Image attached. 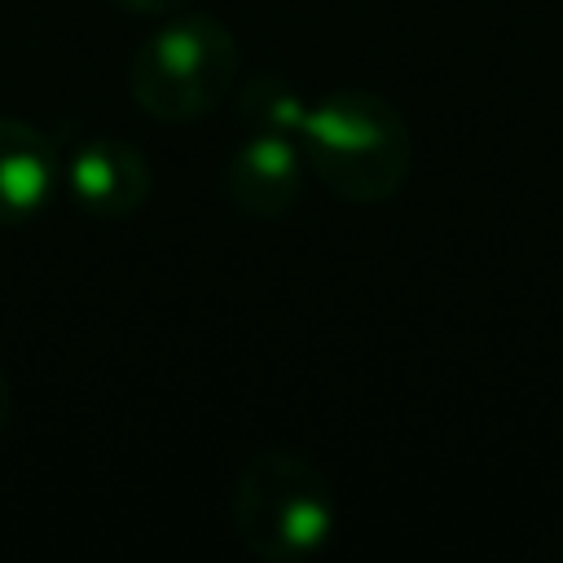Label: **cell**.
<instances>
[{"label":"cell","mask_w":563,"mask_h":563,"mask_svg":"<svg viewBox=\"0 0 563 563\" xmlns=\"http://www.w3.org/2000/svg\"><path fill=\"white\" fill-rule=\"evenodd\" d=\"M295 141L308 176L356 207L396 198L413 167V132L405 114L369 88H339L308 101Z\"/></svg>","instance_id":"cell-1"},{"label":"cell","mask_w":563,"mask_h":563,"mask_svg":"<svg viewBox=\"0 0 563 563\" xmlns=\"http://www.w3.org/2000/svg\"><path fill=\"white\" fill-rule=\"evenodd\" d=\"M9 409H13V391H9V378H4V369H0V431H4V422H9Z\"/></svg>","instance_id":"cell-9"},{"label":"cell","mask_w":563,"mask_h":563,"mask_svg":"<svg viewBox=\"0 0 563 563\" xmlns=\"http://www.w3.org/2000/svg\"><path fill=\"white\" fill-rule=\"evenodd\" d=\"M238 541L264 563H299L334 537L339 501L321 466L290 449H260L242 462L229 497Z\"/></svg>","instance_id":"cell-2"},{"label":"cell","mask_w":563,"mask_h":563,"mask_svg":"<svg viewBox=\"0 0 563 563\" xmlns=\"http://www.w3.org/2000/svg\"><path fill=\"white\" fill-rule=\"evenodd\" d=\"M150 158L123 136H88L66 158V194L92 220H128L150 202Z\"/></svg>","instance_id":"cell-4"},{"label":"cell","mask_w":563,"mask_h":563,"mask_svg":"<svg viewBox=\"0 0 563 563\" xmlns=\"http://www.w3.org/2000/svg\"><path fill=\"white\" fill-rule=\"evenodd\" d=\"M242 53L233 31L211 13H172L141 40L128 70V92L158 123H194L229 101Z\"/></svg>","instance_id":"cell-3"},{"label":"cell","mask_w":563,"mask_h":563,"mask_svg":"<svg viewBox=\"0 0 563 563\" xmlns=\"http://www.w3.org/2000/svg\"><path fill=\"white\" fill-rule=\"evenodd\" d=\"M303 110H308L303 92H299L290 79L273 75V70L251 75L246 84H238V119L251 123L255 132H282V136H295L299 123H303Z\"/></svg>","instance_id":"cell-7"},{"label":"cell","mask_w":563,"mask_h":563,"mask_svg":"<svg viewBox=\"0 0 563 563\" xmlns=\"http://www.w3.org/2000/svg\"><path fill=\"white\" fill-rule=\"evenodd\" d=\"M57 176V145L35 123L0 114V229L35 220L48 207Z\"/></svg>","instance_id":"cell-6"},{"label":"cell","mask_w":563,"mask_h":563,"mask_svg":"<svg viewBox=\"0 0 563 563\" xmlns=\"http://www.w3.org/2000/svg\"><path fill=\"white\" fill-rule=\"evenodd\" d=\"M119 13H132V18H172L180 13L189 0H110Z\"/></svg>","instance_id":"cell-8"},{"label":"cell","mask_w":563,"mask_h":563,"mask_svg":"<svg viewBox=\"0 0 563 563\" xmlns=\"http://www.w3.org/2000/svg\"><path fill=\"white\" fill-rule=\"evenodd\" d=\"M308 180V163L295 136L282 132H251L224 167V194L233 211L251 220H277L295 211Z\"/></svg>","instance_id":"cell-5"}]
</instances>
